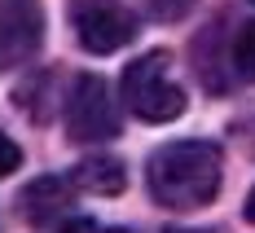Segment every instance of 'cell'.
I'll list each match as a JSON object with an SVG mask.
<instances>
[{
  "label": "cell",
  "instance_id": "cell-14",
  "mask_svg": "<svg viewBox=\"0 0 255 233\" xmlns=\"http://www.w3.org/2000/svg\"><path fill=\"white\" fill-rule=\"evenodd\" d=\"M251 4H255V0H251Z\"/></svg>",
  "mask_w": 255,
  "mask_h": 233
},
{
  "label": "cell",
  "instance_id": "cell-9",
  "mask_svg": "<svg viewBox=\"0 0 255 233\" xmlns=\"http://www.w3.org/2000/svg\"><path fill=\"white\" fill-rule=\"evenodd\" d=\"M22 167V150H18V141L9 136V132L0 128V181L9 176V172H18Z\"/></svg>",
  "mask_w": 255,
  "mask_h": 233
},
{
  "label": "cell",
  "instance_id": "cell-2",
  "mask_svg": "<svg viewBox=\"0 0 255 233\" xmlns=\"http://www.w3.org/2000/svg\"><path fill=\"white\" fill-rule=\"evenodd\" d=\"M124 102L145 123H172L185 115V93L172 79V53L150 49L124 71Z\"/></svg>",
  "mask_w": 255,
  "mask_h": 233
},
{
  "label": "cell",
  "instance_id": "cell-13",
  "mask_svg": "<svg viewBox=\"0 0 255 233\" xmlns=\"http://www.w3.org/2000/svg\"><path fill=\"white\" fill-rule=\"evenodd\" d=\"M167 233H203V229H167Z\"/></svg>",
  "mask_w": 255,
  "mask_h": 233
},
{
  "label": "cell",
  "instance_id": "cell-5",
  "mask_svg": "<svg viewBox=\"0 0 255 233\" xmlns=\"http://www.w3.org/2000/svg\"><path fill=\"white\" fill-rule=\"evenodd\" d=\"M44 44L40 0H0V71L26 66Z\"/></svg>",
  "mask_w": 255,
  "mask_h": 233
},
{
  "label": "cell",
  "instance_id": "cell-12",
  "mask_svg": "<svg viewBox=\"0 0 255 233\" xmlns=\"http://www.w3.org/2000/svg\"><path fill=\"white\" fill-rule=\"evenodd\" d=\"M247 220H251V225H255V189H251V194H247Z\"/></svg>",
  "mask_w": 255,
  "mask_h": 233
},
{
  "label": "cell",
  "instance_id": "cell-4",
  "mask_svg": "<svg viewBox=\"0 0 255 233\" xmlns=\"http://www.w3.org/2000/svg\"><path fill=\"white\" fill-rule=\"evenodd\" d=\"M71 26H75V40L88 53H115L132 44L136 13L124 0H71Z\"/></svg>",
  "mask_w": 255,
  "mask_h": 233
},
{
  "label": "cell",
  "instance_id": "cell-10",
  "mask_svg": "<svg viewBox=\"0 0 255 233\" xmlns=\"http://www.w3.org/2000/svg\"><path fill=\"white\" fill-rule=\"evenodd\" d=\"M57 233H128L119 225H97V220H66Z\"/></svg>",
  "mask_w": 255,
  "mask_h": 233
},
{
  "label": "cell",
  "instance_id": "cell-8",
  "mask_svg": "<svg viewBox=\"0 0 255 233\" xmlns=\"http://www.w3.org/2000/svg\"><path fill=\"white\" fill-rule=\"evenodd\" d=\"M229 57H233V75H238V84H255V22H242L238 31H233Z\"/></svg>",
  "mask_w": 255,
  "mask_h": 233
},
{
  "label": "cell",
  "instance_id": "cell-1",
  "mask_svg": "<svg viewBox=\"0 0 255 233\" xmlns=\"http://www.w3.org/2000/svg\"><path fill=\"white\" fill-rule=\"evenodd\" d=\"M225 181V154L216 141H172L158 145L145 163V185L158 207L198 211L207 207Z\"/></svg>",
  "mask_w": 255,
  "mask_h": 233
},
{
  "label": "cell",
  "instance_id": "cell-3",
  "mask_svg": "<svg viewBox=\"0 0 255 233\" xmlns=\"http://www.w3.org/2000/svg\"><path fill=\"white\" fill-rule=\"evenodd\" d=\"M62 119L71 141H110L119 136V102L110 97V84L102 75H75L71 93L62 102Z\"/></svg>",
  "mask_w": 255,
  "mask_h": 233
},
{
  "label": "cell",
  "instance_id": "cell-6",
  "mask_svg": "<svg viewBox=\"0 0 255 233\" xmlns=\"http://www.w3.org/2000/svg\"><path fill=\"white\" fill-rule=\"evenodd\" d=\"M75 194H79L75 176H40V181H31L22 189V211L31 225H53V220L66 216Z\"/></svg>",
  "mask_w": 255,
  "mask_h": 233
},
{
  "label": "cell",
  "instance_id": "cell-11",
  "mask_svg": "<svg viewBox=\"0 0 255 233\" xmlns=\"http://www.w3.org/2000/svg\"><path fill=\"white\" fill-rule=\"evenodd\" d=\"M145 4H150L154 18H180V13H185L194 0H145Z\"/></svg>",
  "mask_w": 255,
  "mask_h": 233
},
{
  "label": "cell",
  "instance_id": "cell-7",
  "mask_svg": "<svg viewBox=\"0 0 255 233\" xmlns=\"http://www.w3.org/2000/svg\"><path fill=\"white\" fill-rule=\"evenodd\" d=\"M75 185L79 189H88V194H119L128 185V172H124V163L115 154H93V158H84L75 172Z\"/></svg>",
  "mask_w": 255,
  "mask_h": 233
}]
</instances>
